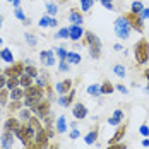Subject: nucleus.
<instances>
[{
  "mask_svg": "<svg viewBox=\"0 0 149 149\" xmlns=\"http://www.w3.org/2000/svg\"><path fill=\"white\" fill-rule=\"evenodd\" d=\"M134 55H135V62L139 65H144L149 60V41L146 38H141L134 46Z\"/></svg>",
  "mask_w": 149,
  "mask_h": 149,
  "instance_id": "obj_1",
  "label": "nucleus"
},
{
  "mask_svg": "<svg viewBox=\"0 0 149 149\" xmlns=\"http://www.w3.org/2000/svg\"><path fill=\"white\" fill-rule=\"evenodd\" d=\"M84 38H86V45L89 48V53L93 58H100L101 57V41H100V38L93 33V31H88V33H84Z\"/></svg>",
  "mask_w": 149,
  "mask_h": 149,
  "instance_id": "obj_2",
  "label": "nucleus"
},
{
  "mask_svg": "<svg viewBox=\"0 0 149 149\" xmlns=\"http://www.w3.org/2000/svg\"><path fill=\"white\" fill-rule=\"evenodd\" d=\"M113 28H115V34L118 36L120 40H127L130 36V31H132V28H130V24H129L125 15H120V17L115 19Z\"/></svg>",
  "mask_w": 149,
  "mask_h": 149,
  "instance_id": "obj_3",
  "label": "nucleus"
},
{
  "mask_svg": "<svg viewBox=\"0 0 149 149\" xmlns=\"http://www.w3.org/2000/svg\"><path fill=\"white\" fill-rule=\"evenodd\" d=\"M34 129H31L28 123H22L19 129H17V132H15V137H19V141L24 144V146H29L31 142H34Z\"/></svg>",
  "mask_w": 149,
  "mask_h": 149,
  "instance_id": "obj_4",
  "label": "nucleus"
},
{
  "mask_svg": "<svg viewBox=\"0 0 149 149\" xmlns=\"http://www.w3.org/2000/svg\"><path fill=\"white\" fill-rule=\"evenodd\" d=\"M50 110H52V103H50V100H45V98L36 104V106H33V108H31L33 115H36L40 120H45L46 117L50 115Z\"/></svg>",
  "mask_w": 149,
  "mask_h": 149,
  "instance_id": "obj_5",
  "label": "nucleus"
},
{
  "mask_svg": "<svg viewBox=\"0 0 149 149\" xmlns=\"http://www.w3.org/2000/svg\"><path fill=\"white\" fill-rule=\"evenodd\" d=\"M24 69H26L24 62H14V63H10L3 70V74L7 75V77H21V75L24 74Z\"/></svg>",
  "mask_w": 149,
  "mask_h": 149,
  "instance_id": "obj_6",
  "label": "nucleus"
},
{
  "mask_svg": "<svg viewBox=\"0 0 149 149\" xmlns=\"http://www.w3.org/2000/svg\"><path fill=\"white\" fill-rule=\"evenodd\" d=\"M125 17H127V21H129V24H130L132 29H135L137 33H142V31H144V24H142V17H141V14L127 12Z\"/></svg>",
  "mask_w": 149,
  "mask_h": 149,
  "instance_id": "obj_7",
  "label": "nucleus"
},
{
  "mask_svg": "<svg viewBox=\"0 0 149 149\" xmlns=\"http://www.w3.org/2000/svg\"><path fill=\"white\" fill-rule=\"evenodd\" d=\"M40 60H41V63L46 65V67H53L57 63L55 52L53 50H43V52H40Z\"/></svg>",
  "mask_w": 149,
  "mask_h": 149,
  "instance_id": "obj_8",
  "label": "nucleus"
},
{
  "mask_svg": "<svg viewBox=\"0 0 149 149\" xmlns=\"http://www.w3.org/2000/svg\"><path fill=\"white\" fill-rule=\"evenodd\" d=\"M43 96H45V89L38 84H33L24 89V98H43Z\"/></svg>",
  "mask_w": 149,
  "mask_h": 149,
  "instance_id": "obj_9",
  "label": "nucleus"
},
{
  "mask_svg": "<svg viewBox=\"0 0 149 149\" xmlns=\"http://www.w3.org/2000/svg\"><path fill=\"white\" fill-rule=\"evenodd\" d=\"M48 139H50V137H48V134H46V130L43 127H41L40 130H36V134H34V142H36L41 149H45L46 146H48Z\"/></svg>",
  "mask_w": 149,
  "mask_h": 149,
  "instance_id": "obj_10",
  "label": "nucleus"
},
{
  "mask_svg": "<svg viewBox=\"0 0 149 149\" xmlns=\"http://www.w3.org/2000/svg\"><path fill=\"white\" fill-rule=\"evenodd\" d=\"M72 115H74V118L77 120H82L88 117V108H86V104L84 103H75L72 106Z\"/></svg>",
  "mask_w": 149,
  "mask_h": 149,
  "instance_id": "obj_11",
  "label": "nucleus"
},
{
  "mask_svg": "<svg viewBox=\"0 0 149 149\" xmlns=\"http://www.w3.org/2000/svg\"><path fill=\"white\" fill-rule=\"evenodd\" d=\"M69 21H70V24L82 26V22H84V17H82L81 10H79L77 7H72V9H70V12H69Z\"/></svg>",
  "mask_w": 149,
  "mask_h": 149,
  "instance_id": "obj_12",
  "label": "nucleus"
},
{
  "mask_svg": "<svg viewBox=\"0 0 149 149\" xmlns=\"http://www.w3.org/2000/svg\"><path fill=\"white\" fill-rule=\"evenodd\" d=\"M14 132H9V130H5L3 134H2V148L3 149H14Z\"/></svg>",
  "mask_w": 149,
  "mask_h": 149,
  "instance_id": "obj_13",
  "label": "nucleus"
},
{
  "mask_svg": "<svg viewBox=\"0 0 149 149\" xmlns=\"http://www.w3.org/2000/svg\"><path fill=\"white\" fill-rule=\"evenodd\" d=\"M82 36H84V29L81 26H77V24H70V28H69V38L72 41H79Z\"/></svg>",
  "mask_w": 149,
  "mask_h": 149,
  "instance_id": "obj_14",
  "label": "nucleus"
},
{
  "mask_svg": "<svg viewBox=\"0 0 149 149\" xmlns=\"http://www.w3.org/2000/svg\"><path fill=\"white\" fill-rule=\"evenodd\" d=\"M125 132H127V123H122L118 129H117V132L113 134V137L108 141V144H117V142H122V139L125 137Z\"/></svg>",
  "mask_w": 149,
  "mask_h": 149,
  "instance_id": "obj_15",
  "label": "nucleus"
},
{
  "mask_svg": "<svg viewBox=\"0 0 149 149\" xmlns=\"http://www.w3.org/2000/svg\"><path fill=\"white\" fill-rule=\"evenodd\" d=\"M3 125H5V130H9V132H14V134H15V132H17V129L22 125V122H21L19 118L9 117V118L5 120V123H3Z\"/></svg>",
  "mask_w": 149,
  "mask_h": 149,
  "instance_id": "obj_16",
  "label": "nucleus"
},
{
  "mask_svg": "<svg viewBox=\"0 0 149 149\" xmlns=\"http://www.w3.org/2000/svg\"><path fill=\"white\" fill-rule=\"evenodd\" d=\"M70 91H72V81L70 79H63V81H60L58 84H57V93H58L60 96L67 94Z\"/></svg>",
  "mask_w": 149,
  "mask_h": 149,
  "instance_id": "obj_17",
  "label": "nucleus"
},
{
  "mask_svg": "<svg viewBox=\"0 0 149 149\" xmlns=\"http://www.w3.org/2000/svg\"><path fill=\"white\" fill-rule=\"evenodd\" d=\"M74 98H75V91L72 89L70 93H67V94H62L58 98V104L60 106H70L72 104V101H74Z\"/></svg>",
  "mask_w": 149,
  "mask_h": 149,
  "instance_id": "obj_18",
  "label": "nucleus"
},
{
  "mask_svg": "<svg viewBox=\"0 0 149 149\" xmlns=\"http://www.w3.org/2000/svg\"><path fill=\"white\" fill-rule=\"evenodd\" d=\"M122 120H123V111H122V110H115V111H113V115L108 118V123H110V125L118 127L120 123H122Z\"/></svg>",
  "mask_w": 149,
  "mask_h": 149,
  "instance_id": "obj_19",
  "label": "nucleus"
},
{
  "mask_svg": "<svg viewBox=\"0 0 149 149\" xmlns=\"http://www.w3.org/2000/svg\"><path fill=\"white\" fill-rule=\"evenodd\" d=\"M55 130H57V134H65V132H67V118H65L63 115H60L58 118H57Z\"/></svg>",
  "mask_w": 149,
  "mask_h": 149,
  "instance_id": "obj_20",
  "label": "nucleus"
},
{
  "mask_svg": "<svg viewBox=\"0 0 149 149\" xmlns=\"http://www.w3.org/2000/svg\"><path fill=\"white\" fill-rule=\"evenodd\" d=\"M24 100V88H14L10 91V101H22Z\"/></svg>",
  "mask_w": 149,
  "mask_h": 149,
  "instance_id": "obj_21",
  "label": "nucleus"
},
{
  "mask_svg": "<svg viewBox=\"0 0 149 149\" xmlns=\"http://www.w3.org/2000/svg\"><path fill=\"white\" fill-rule=\"evenodd\" d=\"M33 84H34V79L29 77L28 74H22L21 77H19V86H21V88L26 89V88H29V86H33Z\"/></svg>",
  "mask_w": 149,
  "mask_h": 149,
  "instance_id": "obj_22",
  "label": "nucleus"
},
{
  "mask_svg": "<svg viewBox=\"0 0 149 149\" xmlns=\"http://www.w3.org/2000/svg\"><path fill=\"white\" fill-rule=\"evenodd\" d=\"M0 58L3 60V62H7V63H14V55H12V52L9 48L0 50Z\"/></svg>",
  "mask_w": 149,
  "mask_h": 149,
  "instance_id": "obj_23",
  "label": "nucleus"
},
{
  "mask_svg": "<svg viewBox=\"0 0 149 149\" xmlns=\"http://www.w3.org/2000/svg\"><path fill=\"white\" fill-rule=\"evenodd\" d=\"M81 60L82 58H81V55H79L77 52H69V53H67V62H69L70 65H79Z\"/></svg>",
  "mask_w": 149,
  "mask_h": 149,
  "instance_id": "obj_24",
  "label": "nucleus"
},
{
  "mask_svg": "<svg viewBox=\"0 0 149 149\" xmlns=\"http://www.w3.org/2000/svg\"><path fill=\"white\" fill-rule=\"evenodd\" d=\"M31 117H33L31 108H21V110H19V120H21V122L28 123V120H29Z\"/></svg>",
  "mask_w": 149,
  "mask_h": 149,
  "instance_id": "obj_25",
  "label": "nucleus"
},
{
  "mask_svg": "<svg viewBox=\"0 0 149 149\" xmlns=\"http://www.w3.org/2000/svg\"><path fill=\"white\" fill-rule=\"evenodd\" d=\"M48 81H50V75L46 74V72H41V74H38V77L34 79V82H36L38 86H41V88L48 86Z\"/></svg>",
  "mask_w": 149,
  "mask_h": 149,
  "instance_id": "obj_26",
  "label": "nucleus"
},
{
  "mask_svg": "<svg viewBox=\"0 0 149 149\" xmlns=\"http://www.w3.org/2000/svg\"><path fill=\"white\" fill-rule=\"evenodd\" d=\"M98 141V129H94V130H91V132H88L86 134V137H84V142L88 144V146H91V144H94Z\"/></svg>",
  "mask_w": 149,
  "mask_h": 149,
  "instance_id": "obj_27",
  "label": "nucleus"
},
{
  "mask_svg": "<svg viewBox=\"0 0 149 149\" xmlns=\"http://www.w3.org/2000/svg\"><path fill=\"white\" fill-rule=\"evenodd\" d=\"M88 94L89 96H101V86L100 84H91V86H88Z\"/></svg>",
  "mask_w": 149,
  "mask_h": 149,
  "instance_id": "obj_28",
  "label": "nucleus"
},
{
  "mask_svg": "<svg viewBox=\"0 0 149 149\" xmlns=\"http://www.w3.org/2000/svg\"><path fill=\"white\" fill-rule=\"evenodd\" d=\"M9 100H10V91L7 89V88L0 89V104H2V106H5Z\"/></svg>",
  "mask_w": 149,
  "mask_h": 149,
  "instance_id": "obj_29",
  "label": "nucleus"
},
{
  "mask_svg": "<svg viewBox=\"0 0 149 149\" xmlns=\"http://www.w3.org/2000/svg\"><path fill=\"white\" fill-rule=\"evenodd\" d=\"M113 91H115V86L110 81H104L103 84H101V94H111Z\"/></svg>",
  "mask_w": 149,
  "mask_h": 149,
  "instance_id": "obj_30",
  "label": "nucleus"
},
{
  "mask_svg": "<svg viewBox=\"0 0 149 149\" xmlns=\"http://www.w3.org/2000/svg\"><path fill=\"white\" fill-rule=\"evenodd\" d=\"M24 74H28L29 77L36 79V77H38V74H40V70H38L34 65H26V69H24Z\"/></svg>",
  "mask_w": 149,
  "mask_h": 149,
  "instance_id": "obj_31",
  "label": "nucleus"
},
{
  "mask_svg": "<svg viewBox=\"0 0 149 149\" xmlns=\"http://www.w3.org/2000/svg\"><path fill=\"white\" fill-rule=\"evenodd\" d=\"M144 10V7H142V3H141V0H135L130 3V12H134V14H141Z\"/></svg>",
  "mask_w": 149,
  "mask_h": 149,
  "instance_id": "obj_32",
  "label": "nucleus"
},
{
  "mask_svg": "<svg viewBox=\"0 0 149 149\" xmlns=\"http://www.w3.org/2000/svg\"><path fill=\"white\" fill-rule=\"evenodd\" d=\"M9 91H12L14 88H19V77H7V86Z\"/></svg>",
  "mask_w": 149,
  "mask_h": 149,
  "instance_id": "obj_33",
  "label": "nucleus"
},
{
  "mask_svg": "<svg viewBox=\"0 0 149 149\" xmlns=\"http://www.w3.org/2000/svg\"><path fill=\"white\" fill-rule=\"evenodd\" d=\"M24 40L29 46H36V43H38V40H36V36L33 33H24Z\"/></svg>",
  "mask_w": 149,
  "mask_h": 149,
  "instance_id": "obj_34",
  "label": "nucleus"
},
{
  "mask_svg": "<svg viewBox=\"0 0 149 149\" xmlns=\"http://www.w3.org/2000/svg\"><path fill=\"white\" fill-rule=\"evenodd\" d=\"M52 19H53V17H52V15H43V17H41V19H40V28H50V22H52Z\"/></svg>",
  "mask_w": 149,
  "mask_h": 149,
  "instance_id": "obj_35",
  "label": "nucleus"
},
{
  "mask_svg": "<svg viewBox=\"0 0 149 149\" xmlns=\"http://www.w3.org/2000/svg\"><path fill=\"white\" fill-rule=\"evenodd\" d=\"M57 12H58V7H57L55 3L48 2V3H46V14H48V15H55Z\"/></svg>",
  "mask_w": 149,
  "mask_h": 149,
  "instance_id": "obj_36",
  "label": "nucleus"
},
{
  "mask_svg": "<svg viewBox=\"0 0 149 149\" xmlns=\"http://www.w3.org/2000/svg\"><path fill=\"white\" fill-rule=\"evenodd\" d=\"M93 2H94V0H81V10H82V12H88V10H91Z\"/></svg>",
  "mask_w": 149,
  "mask_h": 149,
  "instance_id": "obj_37",
  "label": "nucleus"
},
{
  "mask_svg": "<svg viewBox=\"0 0 149 149\" xmlns=\"http://www.w3.org/2000/svg\"><path fill=\"white\" fill-rule=\"evenodd\" d=\"M67 53H69V52H67L63 46H58V48L55 50V55H58L60 60H67Z\"/></svg>",
  "mask_w": 149,
  "mask_h": 149,
  "instance_id": "obj_38",
  "label": "nucleus"
},
{
  "mask_svg": "<svg viewBox=\"0 0 149 149\" xmlns=\"http://www.w3.org/2000/svg\"><path fill=\"white\" fill-rule=\"evenodd\" d=\"M22 101H10V103H9V110H10V111H19V110H21V108H22Z\"/></svg>",
  "mask_w": 149,
  "mask_h": 149,
  "instance_id": "obj_39",
  "label": "nucleus"
},
{
  "mask_svg": "<svg viewBox=\"0 0 149 149\" xmlns=\"http://www.w3.org/2000/svg\"><path fill=\"white\" fill-rule=\"evenodd\" d=\"M55 38H57V40L69 38V28H62V29H58V31H57V34H55Z\"/></svg>",
  "mask_w": 149,
  "mask_h": 149,
  "instance_id": "obj_40",
  "label": "nucleus"
},
{
  "mask_svg": "<svg viewBox=\"0 0 149 149\" xmlns=\"http://www.w3.org/2000/svg\"><path fill=\"white\" fill-rule=\"evenodd\" d=\"M14 15L17 17V19H19V21H22V22L26 21V14H24V10H22L21 7H15V10H14Z\"/></svg>",
  "mask_w": 149,
  "mask_h": 149,
  "instance_id": "obj_41",
  "label": "nucleus"
},
{
  "mask_svg": "<svg viewBox=\"0 0 149 149\" xmlns=\"http://www.w3.org/2000/svg\"><path fill=\"white\" fill-rule=\"evenodd\" d=\"M113 72L118 75V77H125V67L123 65H115L113 67Z\"/></svg>",
  "mask_w": 149,
  "mask_h": 149,
  "instance_id": "obj_42",
  "label": "nucleus"
},
{
  "mask_svg": "<svg viewBox=\"0 0 149 149\" xmlns=\"http://www.w3.org/2000/svg\"><path fill=\"white\" fill-rule=\"evenodd\" d=\"M69 65H70V63H69L67 60H60L58 70H60V72H67V70H69Z\"/></svg>",
  "mask_w": 149,
  "mask_h": 149,
  "instance_id": "obj_43",
  "label": "nucleus"
},
{
  "mask_svg": "<svg viewBox=\"0 0 149 149\" xmlns=\"http://www.w3.org/2000/svg\"><path fill=\"white\" fill-rule=\"evenodd\" d=\"M139 134L144 135V137H149V127L146 125V123H142V125L139 127Z\"/></svg>",
  "mask_w": 149,
  "mask_h": 149,
  "instance_id": "obj_44",
  "label": "nucleus"
},
{
  "mask_svg": "<svg viewBox=\"0 0 149 149\" xmlns=\"http://www.w3.org/2000/svg\"><path fill=\"white\" fill-rule=\"evenodd\" d=\"M106 149H127V144H123V142H117V144H108V148Z\"/></svg>",
  "mask_w": 149,
  "mask_h": 149,
  "instance_id": "obj_45",
  "label": "nucleus"
},
{
  "mask_svg": "<svg viewBox=\"0 0 149 149\" xmlns=\"http://www.w3.org/2000/svg\"><path fill=\"white\" fill-rule=\"evenodd\" d=\"M5 86H7V75L0 74V89H3Z\"/></svg>",
  "mask_w": 149,
  "mask_h": 149,
  "instance_id": "obj_46",
  "label": "nucleus"
},
{
  "mask_svg": "<svg viewBox=\"0 0 149 149\" xmlns=\"http://www.w3.org/2000/svg\"><path fill=\"white\" fill-rule=\"evenodd\" d=\"M69 137H70V139H79V137H81V132H79L77 129H72L70 134H69Z\"/></svg>",
  "mask_w": 149,
  "mask_h": 149,
  "instance_id": "obj_47",
  "label": "nucleus"
},
{
  "mask_svg": "<svg viewBox=\"0 0 149 149\" xmlns=\"http://www.w3.org/2000/svg\"><path fill=\"white\" fill-rule=\"evenodd\" d=\"M115 89L120 91V93H123V94H127V88H125L123 84H117V86H115Z\"/></svg>",
  "mask_w": 149,
  "mask_h": 149,
  "instance_id": "obj_48",
  "label": "nucleus"
},
{
  "mask_svg": "<svg viewBox=\"0 0 149 149\" xmlns=\"http://www.w3.org/2000/svg\"><path fill=\"white\" fill-rule=\"evenodd\" d=\"M141 17H142V19H149V9H144V10L141 12Z\"/></svg>",
  "mask_w": 149,
  "mask_h": 149,
  "instance_id": "obj_49",
  "label": "nucleus"
},
{
  "mask_svg": "<svg viewBox=\"0 0 149 149\" xmlns=\"http://www.w3.org/2000/svg\"><path fill=\"white\" fill-rule=\"evenodd\" d=\"M26 149H41V148H40V146H38L36 142H31L29 146H26Z\"/></svg>",
  "mask_w": 149,
  "mask_h": 149,
  "instance_id": "obj_50",
  "label": "nucleus"
},
{
  "mask_svg": "<svg viewBox=\"0 0 149 149\" xmlns=\"http://www.w3.org/2000/svg\"><path fill=\"white\" fill-rule=\"evenodd\" d=\"M144 75H146V79H148V88H146V91L149 93V69H146V70H144Z\"/></svg>",
  "mask_w": 149,
  "mask_h": 149,
  "instance_id": "obj_51",
  "label": "nucleus"
},
{
  "mask_svg": "<svg viewBox=\"0 0 149 149\" xmlns=\"http://www.w3.org/2000/svg\"><path fill=\"white\" fill-rule=\"evenodd\" d=\"M103 7H106L108 10H113V3H111V2H106V3H103Z\"/></svg>",
  "mask_w": 149,
  "mask_h": 149,
  "instance_id": "obj_52",
  "label": "nucleus"
},
{
  "mask_svg": "<svg viewBox=\"0 0 149 149\" xmlns=\"http://www.w3.org/2000/svg\"><path fill=\"white\" fill-rule=\"evenodd\" d=\"M142 148H149V139H142Z\"/></svg>",
  "mask_w": 149,
  "mask_h": 149,
  "instance_id": "obj_53",
  "label": "nucleus"
},
{
  "mask_svg": "<svg viewBox=\"0 0 149 149\" xmlns=\"http://www.w3.org/2000/svg\"><path fill=\"white\" fill-rule=\"evenodd\" d=\"M57 24H58V22H57V19L53 17V19H52V22H50V28H57Z\"/></svg>",
  "mask_w": 149,
  "mask_h": 149,
  "instance_id": "obj_54",
  "label": "nucleus"
},
{
  "mask_svg": "<svg viewBox=\"0 0 149 149\" xmlns=\"http://www.w3.org/2000/svg\"><path fill=\"white\" fill-rule=\"evenodd\" d=\"M12 5H14V9L15 7H21V0H12Z\"/></svg>",
  "mask_w": 149,
  "mask_h": 149,
  "instance_id": "obj_55",
  "label": "nucleus"
},
{
  "mask_svg": "<svg viewBox=\"0 0 149 149\" xmlns=\"http://www.w3.org/2000/svg\"><path fill=\"white\" fill-rule=\"evenodd\" d=\"M113 48H115V50H117V52H118V50H122V45H120V43H117V45L113 46Z\"/></svg>",
  "mask_w": 149,
  "mask_h": 149,
  "instance_id": "obj_56",
  "label": "nucleus"
},
{
  "mask_svg": "<svg viewBox=\"0 0 149 149\" xmlns=\"http://www.w3.org/2000/svg\"><path fill=\"white\" fill-rule=\"evenodd\" d=\"M70 129H77V122H72L70 123Z\"/></svg>",
  "mask_w": 149,
  "mask_h": 149,
  "instance_id": "obj_57",
  "label": "nucleus"
},
{
  "mask_svg": "<svg viewBox=\"0 0 149 149\" xmlns=\"http://www.w3.org/2000/svg\"><path fill=\"white\" fill-rule=\"evenodd\" d=\"M2 24H3V15H0V29H2Z\"/></svg>",
  "mask_w": 149,
  "mask_h": 149,
  "instance_id": "obj_58",
  "label": "nucleus"
},
{
  "mask_svg": "<svg viewBox=\"0 0 149 149\" xmlns=\"http://www.w3.org/2000/svg\"><path fill=\"white\" fill-rule=\"evenodd\" d=\"M98 2H101V3H106V2H111V0H98Z\"/></svg>",
  "mask_w": 149,
  "mask_h": 149,
  "instance_id": "obj_59",
  "label": "nucleus"
},
{
  "mask_svg": "<svg viewBox=\"0 0 149 149\" xmlns=\"http://www.w3.org/2000/svg\"><path fill=\"white\" fill-rule=\"evenodd\" d=\"M2 43H3V40H2V38H0V45H2Z\"/></svg>",
  "mask_w": 149,
  "mask_h": 149,
  "instance_id": "obj_60",
  "label": "nucleus"
},
{
  "mask_svg": "<svg viewBox=\"0 0 149 149\" xmlns=\"http://www.w3.org/2000/svg\"><path fill=\"white\" fill-rule=\"evenodd\" d=\"M7 2H10V3H12V0H7Z\"/></svg>",
  "mask_w": 149,
  "mask_h": 149,
  "instance_id": "obj_61",
  "label": "nucleus"
},
{
  "mask_svg": "<svg viewBox=\"0 0 149 149\" xmlns=\"http://www.w3.org/2000/svg\"><path fill=\"white\" fill-rule=\"evenodd\" d=\"M62 2H67V0H62Z\"/></svg>",
  "mask_w": 149,
  "mask_h": 149,
  "instance_id": "obj_62",
  "label": "nucleus"
}]
</instances>
